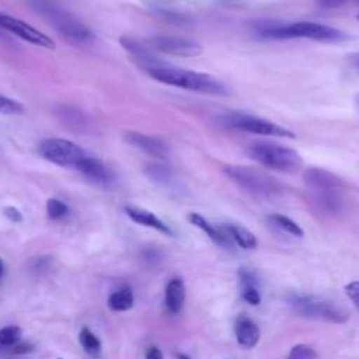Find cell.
<instances>
[{
    "instance_id": "cell-1",
    "label": "cell",
    "mask_w": 359,
    "mask_h": 359,
    "mask_svg": "<svg viewBox=\"0 0 359 359\" xmlns=\"http://www.w3.org/2000/svg\"><path fill=\"white\" fill-rule=\"evenodd\" d=\"M147 73L157 81L202 93V94H209V95H227L229 88L227 86L220 81L219 79L208 74V73H201V72H194V70H187L182 67H175L170 65H163L158 63L153 67L147 69Z\"/></svg>"
},
{
    "instance_id": "cell-2",
    "label": "cell",
    "mask_w": 359,
    "mask_h": 359,
    "mask_svg": "<svg viewBox=\"0 0 359 359\" xmlns=\"http://www.w3.org/2000/svg\"><path fill=\"white\" fill-rule=\"evenodd\" d=\"M304 182L313 203L331 215H338L345 206V189L341 180L332 172L310 167L304 171Z\"/></svg>"
},
{
    "instance_id": "cell-3",
    "label": "cell",
    "mask_w": 359,
    "mask_h": 359,
    "mask_svg": "<svg viewBox=\"0 0 359 359\" xmlns=\"http://www.w3.org/2000/svg\"><path fill=\"white\" fill-rule=\"evenodd\" d=\"M257 34L262 38L287 39V38H309L323 42H338L346 35L332 27L311 21H299L293 24H279L275 21H261L257 25Z\"/></svg>"
},
{
    "instance_id": "cell-4",
    "label": "cell",
    "mask_w": 359,
    "mask_h": 359,
    "mask_svg": "<svg viewBox=\"0 0 359 359\" xmlns=\"http://www.w3.org/2000/svg\"><path fill=\"white\" fill-rule=\"evenodd\" d=\"M29 3L67 41L76 45H86L95 39V34L74 18L57 0H29Z\"/></svg>"
},
{
    "instance_id": "cell-5",
    "label": "cell",
    "mask_w": 359,
    "mask_h": 359,
    "mask_svg": "<svg viewBox=\"0 0 359 359\" xmlns=\"http://www.w3.org/2000/svg\"><path fill=\"white\" fill-rule=\"evenodd\" d=\"M224 172L233 182L254 196L272 198L282 195L285 191V187L279 180L252 167L227 165Z\"/></svg>"
},
{
    "instance_id": "cell-6",
    "label": "cell",
    "mask_w": 359,
    "mask_h": 359,
    "mask_svg": "<svg viewBox=\"0 0 359 359\" xmlns=\"http://www.w3.org/2000/svg\"><path fill=\"white\" fill-rule=\"evenodd\" d=\"M247 153L254 161L279 172H296L303 164L300 154L294 149L272 142L254 143Z\"/></svg>"
},
{
    "instance_id": "cell-7",
    "label": "cell",
    "mask_w": 359,
    "mask_h": 359,
    "mask_svg": "<svg viewBox=\"0 0 359 359\" xmlns=\"http://www.w3.org/2000/svg\"><path fill=\"white\" fill-rule=\"evenodd\" d=\"M294 311H297L303 317L309 318H318L324 321H331V323H345L348 316L346 313L332 304L331 302L318 299V297H311V296H293L290 300Z\"/></svg>"
},
{
    "instance_id": "cell-8",
    "label": "cell",
    "mask_w": 359,
    "mask_h": 359,
    "mask_svg": "<svg viewBox=\"0 0 359 359\" xmlns=\"http://www.w3.org/2000/svg\"><path fill=\"white\" fill-rule=\"evenodd\" d=\"M39 151L46 160L62 167H74L86 156V151L79 144L62 137L42 140Z\"/></svg>"
},
{
    "instance_id": "cell-9",
    "label": "cell",
    "mask_w": 359,
    "mask_h": 359,
    "mask_svg": "<svg viewBox=\"0 0 359 359\" xmlns=\"http://www.w3.org/2000/svg\"><path fill=\"white\" fill-rule=\"evenodd\" d=\"M226 123L230 128L238 129V130H244V132H250V133H255V135H262V136H276V137H296V135L280 126L276 125L271 121H266L264 118L259 116H254V115H247V114H231L229 116H226Z\"/></svg>"
},
{
    "instance_id": "cell-10",
    "label": "cell",
    "mask_w": 359,
    "mask_h": 359,
    "mask_svg": "<svg viewBox=\"0 0 359 359\" xmlns=\"http://www.w3.org/2000/svg\"><path fill=\"white\" fill-rule=\"evenodd\" d=\"M0 29L8 31V32L20 36L21 39H24L29 43L42 46L45 49L53 50L55 46H56L55 42L48 35L41 32L35 27L29 25L28 22L21 21V20L13 17V15H8V14L0 13Z\"/></svg>"
},
{
    "instance_id": "cell-11",
    "label": "cell",
    "mask_w": 359,
    "mask_h": 359,
    "mask_svg": "<svg viewBox=\"0 0 359 359\" xmlns=\"http://www.w3.org/2000/svg\"><path fill=\"white\" fill-rule=\"evenodd\" d=\"M150 46L158 52L174 55V56H198L202 53V46L187 38H175V36H156L149 41Z\"/></svg>"
},
{
    "instance_id": "cell-12",
    "label": "cell",
    "mask_w": 359,
    "mask_h": 359,
    "mask_svg": "<svg viewBox=\"0 0 359 359\" xmlns=\"http://www.w3.org/2000/svg\"><path fill=\"white\" fill-rule=\"evenodd\" d=\"M125 140L135 146L136 149L147 153L149 156L158 158V160H165L170 154V147L168 144L156 136L151 135H144V133H139V132H133V130H128L123 133Z\"/></svg>"
},
{
    "instance_id": "cell-13",
    "label": "cell",
    "mask_w": 359,
    "mask_h": 359,
    "mask_svg": "<svg viewBox=\"0 0 359 359\" xmlns=\"http://www.w3.org/2000/svg\"><path fill=\"white\" fill-rule=\"evenodd\" d=\"M74 168L81 172L84 178L97 185H109L114 181V175L109 168L95 157L84 156L81 160L77 161Z\"/></svg>"
},
{
    "instance_id": "cell-14",
    "label": "cell",
    "mask_w": 359,
    "mask_h": 359,
    "mask_svg": "<svg viewBox=\"0 0 359 359\" xmlns=\"http://www.w3.org/2000/svg\"><path fill=\"white\" fill-rule=\"evenodd\" d=\"M125 212L133 222H136L142 226L151 227V229L158 230V231H161L163 234H167V236L174 234L168 224H165L160 217H157L154 213H151L149 210H144V209L137 208V206H126Z\"/></svg>"
},
{
    "instance_id": "cell-15",
    "label": "cell",
    "mask_w": 359,
    "mask_h": 359,
    "mask_svg": "<svg viewBox=\"0 0 359 359\" xmlns=\"http://www.w3.org/2000/svg\"><path fill=\"white\" fill-rule=\"evenodd\" d=\"M185 300V286L184 282L180 278H172L168 280L165 286V293H164V303L165 307L170 313L177 314L182 309Z\"/></svg>"
},
{
    "instance_id": "cell-16",
    "label": "cell",
    "mask_w": 359,
    "mask_h": 359,
    "mask_svg": "<svg viewBox=\"0 0 359 359\" xmlns=\"http://www.w3.org/2000/svg\"><path fill=\"white\" fill-rule=\"evenodd\" d=\"M188 220H189L194 226H196L198 229L203 230V231L209 236V238L213 240L215 243H217V244H220V245H223V247H224V245H226V247H230L231 240H230V237L227 236V233L224 231L223 227H215L208 219H205V217L201 216L199 213H189V215H188Z\"/></svg>"
},
{
    "instance_id": "cell-17",
    "label": "cell",
    "mask_w": 359,
    "mask_h": 359,
    "mask_svg": "<svg viewBox=\"0 0 359 359\" xmlns=\"http://www.w3.org/2000/svg\"><path fill=\"white\" fill-rule=\"evenodd\" d=\"M236 337L241 346L252 348L259 341V330L254 321L241 317L236 324Z\"/></svg>"
},
{
    "instance_id": "cell-18",
    "label": "cell",
    "mask_w": 359,
    "mask_h": 359,
    "mask_svg": "<svg viewBox=\"0 0 359 359\" xmlns=\"http://www.w3.org/2000/svg\"><path fill=\"white\" fill-rule=\"evenodd\" d=\"M224 231L230 237L231 241H236L241 248H248L252 250L257 247V238L255 236L245 227L234 223H229L223 226Z\"/></svg>"
},
{
    "instance_id": "cell-19",
    "label": "cell",
    "mask_w": 359,
    "mask_h": 359,
    "mask_svg": "<svg viewBox=\"0 0 359 359\" xmlns=\"http://www.w3.org/2000/svg\"><path fill=\"white\" fill-rule=\"evenodd\" d=\"M121 45L133 56V59H136L137 62L140 63H144L149 67H153L156 65H158V62L147 52V49L143 48L142 43H139L137 41L132 39V38H128V36H122L119 39Z\"/></svg>"
},
{
    "instance_id": "cell-20",
    "label": "cell",
    "mask_w": 359,
    "mask_h": 359,
    "mask_svg": "<svg viewBox=\"0 0 359 359\" xmlns=\"http://www.w3.org/2000/svg\"><path fill=\"white\" fill-rule=\"evenodd\" d=\"M133 306V293L132 289L125 286L114 292L108 297V307L114 311H126Z\"/></svg>"
},
{
    "instance_id": "cell-21",
    "label": "cell",
    "mask_w": 359,
    "mask_h": 359,
    "mask_svg": "<svg viewBox=\"0 0 359 359\" xmlns=\"http://www.w3.org/2000/svg\"><path fill=\"white\" fill-rule=\"evenodd\" d=\"M144 174L157 184H167L170 182L172 174L170 168L161 163H149L144 167Z\"/></svg>"
},
{
    "instance_id": "cell-22",
    "label": "cell",
    "mask_w": 359,
    "mask_h": 359,
    "mask_svg": "<svg viewBox=\"0 0 359 359\" xmlns=\"http://www.w3.org/2000/svg\"><path fill=\"white\" fill-rule=\"evenodd\" d=\"M79 341L83 346V349L91 355V356H98L100 351H101V342L100 339L94 335L93 331H90L88 328H81L80 334H79Z\"/></svg>"
},
{
    "instance_id": "cell-23",
    "label": "cell",
    "mask_w": 359,
    "mask_h": 359,
    "mask_svg": "<svg viewBox=\"0 0 359 359\" xmlns=\"http://www.w3.org/2000/svg\"><path fill=\"white\" fill-rule=\"evenodd\" d=\"M21 338V328L17 325H8L0 330V349H10Z\"/></svg>"
},
{
    "instance_id": "cell-24",
    "label": "cell",
    "mask_w": 359,
    "mask_h": 359,
    "mask_svg": "<svg viewBox=\"0 0 359 359\" xmlns=\"http://www.w3.org/2000/svg\"><path fill=\"white\" fill-rule=\"evenodd\" d=\"M269 220L276 224L278 227L283 229L286 233L292 234V236H296V237H302L303 236V230L300 229V226L293 222L292 219H289L287 216H283V215H272L269 216Z\"/></svg>"
},
{
    "instance_id": "cell-25",
    "label": "cell",
    "mask_w": 359,
    "mask_h": 359,
    "mask_svg": "<svg viewBox=\"0 0 359 359\" xmlns=\"http://www.w3.org/2000/svg\"><path fill=\"white\" fill-rule=\"evenodd\" d=\"M46 213H48L49 219L59 220L69 213V206L65 202H62L60 199L50 198L46 202Z\"/></svg>"
},
{
    "instance_id": "cell-26",
    "label": "cell",
    "mask_w": 359,
    "mask_h": 359,
    "mask_svg": "<svg viewBox=\"0 0 359 359\" xmlns=\"http://www.w3.org/2000/svg\"><path fill=\"white\" fill-rule=\"evenodd\" d=\"M287 359H317V353L310 345L300 344L290 349Z\"/></svg>"
},
{
    "instance_id": "cell-27",
    "label": "cell",
    "mask_w": 359,
    "mask_h": 359,
    "mask_svg": "<svg viewBox=\"0 0 359 359\" xmlns=\"http://www.w3.org/2000/svg\"><path fill=\"white\" fill-rule=\"evenodd\" d=\"M24 112V105L13 98L0 95V114H7V115H13V114H21Z\"/></svg>"
},
{
    "instance_id": "cell-28",
    "label": "cell",
    "mask_w": 359,
    "mask_h": 359,
    "mask_svg": "<svg viewBox=\"0 0 359 359\" xmlns=\"http://www.w3.org/2000/svg\"><path fill=\"white\" fill-rule=\"evenodd\" d=\"M243 299L251 306H257L261 303V294L254 286H245L243 290Z\"/></svg>"
},
{
    "instance_id": "cell-29",
    "label": "cell",
    "mask_w": 359,
    "mask_h": 359,
    "mask_svg": "<svg viewBox=\"0 0 359 359\" xmlns=\"http://www.w3.org/2000/svg\"><path fill=\"white\" fill-rule=\"evenodd\" d=\"M4 215L13 223L22 222V213L17 208H14V206H6L4 208Z\"/></svg>"
},
{
    "instance_id": "cell-30",
    "label": "cell",
    "mask_w": 359,
    "mask_h": 359,
    "mask_svg": "<svg viewBox=\"0 0 359 359\" xmlns=\"http://www.w3.org/2000/svg\"><path fill=\"white\" fill-rule=\"evenodd\" d=\"M345 290H346V294L352 299V302H353V304L355 306H358V296H359V283L356 282V280H353V282H351L349 285H346L345 286Z\"/></svg>"
},
{
    "instance_id": "cell-31",
    "label": "cell",
    "mask_w": 359,
    "mask_h": 359,
    "mask_svg": "<svg viewBox=\"0 0 359 359\" xmlns=\"http://www.w3.org/2000/svg\"><path fill=\"white\" fill-rule=\"evenodd\" d=\"M34 348H32V345H29V344H24V342H17L14 346H11L8 351L11 352V353H28V352H31Z\"/></svg>"
},
{
    "instance_id": "cell-32",
    "label": "cell",
    "mask_w": 359,
    "mask_h": 359,
    "mask_svg": "<svg viewBox=\"0 0 359 359\" xmlns=\"http://www.w3.org/2000/svg\"><path fill=\"white\" fill-rule=\"evenodd\" d=\"M346 0H318V4L324 8H335L345 3Z\"/></svg>"
},
{
    "instance_id": "cell-33",
    "label": "cell",
    "mask_w": 359,
    "mask_h": 359,
    "mask_svg": "<svg viewBox=\"0 0 359 359\" xmlns=\"http://www.w3.org/2000/svg\"><path fill=\"white\" fill-rule=\"evenodd\" d=\"M146 359H164V356L158 348L151 346V348H149V351L146 353Z\"/></svg>"
},
{
    "instance_id": "cell-34",
    "label": "cell",
    "mask_w": 359,
    "mask_h": 359,
    "mask_svg": "<svg viewBox=\"0 0 359 359\" xmlns=\"http://www.w3.org/2000/svg\"><path fill=\"white\" fill-rule=\"evenodd\" d=\"M4 269H6V268H4V262H3V259L0 258V279H1L3 275H4Z\"/></svg>"
},
{
    "instance_id": "cell-35",
    "label": "cell",
    "mask_w": 359,
    "mask_h": 359,
    "mask_svg": "<svg viewBox=\"0 0 359 359\" xmlns=\"http://www.w3.org/2000/svg\"><path fill=\"white\" fill-rule=\"evenodd\" d=\"M57 359H62V358H57Z\"/></svg>"
}]
</instances>
